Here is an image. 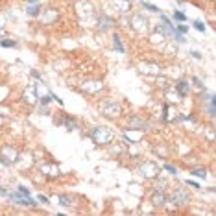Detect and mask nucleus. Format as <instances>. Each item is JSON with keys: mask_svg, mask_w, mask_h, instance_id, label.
<instances>
[{"mask_svg": "<svg viewBox=\"0 0 216 216\" xmlns=\"http://www.w3.org/2000/svg\"><path fill=\"white\" fill-rule=\"evenodd\" d=\"M91 137H92V140H94L96 144H109V142L113 140V133H111L107 128H96V129L91 133Z\"/></svg>", "mask_w": 216, "mask_h": 216, "instance_id": "1", "label": "nucleus"}, {"mask_svg": "<svg viewBox=\"0 0 216 216\" xmlns=\"http://www.w3.org/2000/svg\"><path fill=\"white\" fill-rule=\"evenodd\" d=\"M172 203H174V205H177V207H181V205L188 203V192H187L185 188H176L174 196H172Z\"/></svg>", "mask_w": 216, "mask_h": 216, "instance_id": "2", "label": "nucleus"}, {"mask_svg": "<svg viewBox=\"0 0 216 216\" xmlns=\"http://www.w3.org/2000/svg\"><path fill=\"white\" fill-rule=\"evenodd\" d=\"M100 111L105 115V116H118V113H120V107H118V104H115V102H105V104H102L100 105Z\"/></svg>", "mask_w": 216, "mask_h": 216, "instance_id": "3", "label": "nucleus"}, {"mask_svg": "<svg viewBox=\"0 0 216 216\" xmlns=\"http://www.w3.org/2000/svg\"><path fill=\"white\" fill-rule=\"evenodd\" d=\"M140 172H142V176H146V177H155L157 174H161V168L155 163H144V166L140 168Z\"/></svg>", "mask_w": 216, "mask_h": 216, "instance_id": "4", "label": "nucleus"}, {"mask_svg": "<svg viewBox=\"0 0 216 216\" xmlns=\"http://www.w3.org/2000/svg\"><path fill=\"white\" fill-rule=\"evenodd\" d=\"M131 26H133L137 32H146V30H148V20L144 19V17H140V15H133Z\"/></svg>", "mask_w": 216, "mask_h": 216, "instance_id": "5", "label": "nucleus"}, {"mask_svg": "<svg viewBox=\"0 0 216 216\" xmlns=\"http://www.w3.org/2000/svg\"><path fill=\"white\" fill-rule=\"evenodd\" d=\"M152 203L155 205V207H163L164 203H166V194L163 190H155V194L152 196Z\"/></svg>", "mask_w": 216, "mask_h": 216, "instance_id": "6", "label": "nucleus"}, {"mask_svg": "<svg viewBox=\"0 0 216 216\" xmlns=\"http://www.w3.org/2000/svg\"><path fill=\"white\" fill-rule=\"evenodd\" d=\"M176 89H177V92H179L181 96H188L190 85H188V81H179V83L176 85Z\"/></svg>", "mask_w": 216, "mask_h": 216, "instance_id": "7", "label": "nucleus"}, {"mask_svg": "<svg viewBox=\"0 0 216 216\" xmlns=\"http://www.w3.org/2000/svg\"><path fill=\"white\" fill-rule=\"evenodd\" d=\"M113 46H115V50L120 52V54H124V52H126V50H124V44H122V41H120L118 35H113Z\"/></svg>", "mask_w": 216, "mask_h": 216, "instance_id": "8", "label": "nucleus"}, {"mask_svg": "<svg viewBox=\"0 0 216 216\" xmlns=\"http://www.w3.org/2000/svg\"><path fill=\"white\" fill-rule=\"evenodd\" d=\"M131 126H133V128H137V129H140V131H146V128H148V124H146V122H140V120H137V118H133V120H131Z\"/></svg>", "mask_w": 216, "mask_h": 216, "instance_id": "9", "label": "nucleus"}, {"mask_svg": "<svg viewBox=\"0 0 216 216\" xmlns=\"http://www.w3.org/2000/svg\"><path fill=\"white\" fill-rule=\"evenodd\" d=\"M190 174L196 176V177H203V179L207 177V170H205V168H196V170H192Z\"/></svg>", "mask_w": 216, "mask_h": 216, "instance_id": "10", "label": "nucleus"}, {"mask_svg": "<svg viewBox=\"0 0 216 216\" xmlns=\"http://www.w3.org/2000/svg\"><path fill=\"white\" fill-rule=\"evenodd\" d=\"M26 11H28L30 17H37V15H39V6H37V4H30V8H28Z\"/></svg>", "mask_w": 216, "mask_h": 216, "instance_id": "11", "label": "nucleus"}, {"mask_svg": "<svg viewBox=\"0 0 216 216\" xmlns=\"http://www.w3.org/2000/svg\"><path fill=\"white\" fill-rule=\"evenodd\" d=\"M174 19H176L177 22H185V20H187V15H185L183 11H174Z\"/></svg>", "mask_w": 216, "mask_h": 216, "instance_id": "12", "label": "nucleus"}, {"mask_svg": "<svg viewBox=\"0 0 216 216\" xmlns=\"http://www.w3.org/2000/svg\"><path fill=\"white\" fill-rule=\"evenodd\" d=\"M142 6H144V9H148V11H152V13H159V11H161L157 6H153V4H148V2H144Z\"/></svg>", "mask_w": 216, "mask_h": 216, "instance_id": "13", "label": "nucleus"}, {"mask_svg": "<svg viewBox=\"0 0 216 216\" xmlns=\"http://www.w3.org/2000/svg\"><path fill=\"white\" fill-rule=\"evenodd\" d=\"M172 35H174V39H176L177 43H183V41H185V35H183L181 32H177V30H174V32H172Z\"/></svg>", "mask_w": 216, "mask_h": 216, "instance_id": "14", "label": "nucleus"}, {"mask_svg": "<svg viewBox=\"0 0 216 216\" xmlns=\"http://www.w3.org/2000/svg\"><path fill=\"white\" fill-rule=\"evenodd\" d=\"M59 201H61V205L68 207V205H70V196H67V194H61V196H59Z\"/></svg>", "mask_w": 216, "mask_h": 216, "instance_id": "15", "label": "nucleus"}, {"mask_svg": "<svg viewBox=\"0 0 216 216\" xmlns=\"http://www.w3.org/2000/svg\"><path fill=\"white\" fill-rule=\"evenodd\" d=\"M65 126L70 128V129H74L76 128V120L74 118H65Z\"/></svg>", "mask_w": 216, "mask_h": 216, "instance_id": "16", "label": "nucleus"}, {"mask_svg": "<svg viewBox=\"0 0 216 216\" xmlns=\"http://www.w3.org/2000/svg\"><path fill=\"white\" fill-rule=\"evenodd\" d=\"M0 44H2L4 48H9V46H17V43H15V41H11V39H4L2 43H0Z\"/></svg>", "mask_w": 216, "mask_h": 216, "instance_id": "17", "label": "nucleus"}, {"mask_svg": "<svg viewBox=\"0 0 216 216\" xmlns=\"http://www.w3.org/2000/svg\"><path fill=\"white\" fill-rule=\"evenodd\" d=\"M194 28H196L198 32H205V24H203L201 20H194Z\"/></svg>", "mask_w": 216, "mask_h": 216, "instance_id": "18", "label": "nucleus"}, {"mask_svg": "<svg viewBox=\"0 0 216 216\" xmlns=\"http://www.w3.org/2000/svg\"><path fill=\"white\" fill-rule=\"evenodd\" d=\"M19 194H22V196H30V190L24 187V185H19Z\"/></svg>", "mask_w": 216, "mask_h": 216, "instance_id": "19", "label": "nucleus"}, {"mask_svg": "<svg viewBox=\"0 0 216 216\" xmlns=\"http://www.w3.org/2000/svg\"><path fill=\"white\" fill-rule=\"evenodd\" d=\"M164 170H168V172H170V174H177V168L176 166H172V164H164Z\"/></svg>", "mask_w": 216, "mask_h": 216, "instance_id": "20", "label": "nucleus"}, {"mask_svg": "<svg viewBox=\"0 0 216 216\" xmlns=\"http://www.w3.org/2000/svg\"><path fill=\"white\" fill-rule=\"evenodd\" d=\"M176 30H177V32H181V33H187V32H188V26H185V24L181 22V24H179V26H177Z\"/></svg>", "mask_w": 216, "mask_h": 216, "instance_id": "21", "label": "nucleus"}, {"mask_svg": "<svg viewBox=\"0 0 216 216\" xmlns=\"http://www.w3.org/2000/svg\"><path fill=\"white\" fill-rule=\"evenodd\" d=\"M164 187H166V181H161L159 185H155V190H164Z\"/></svg>", "mask_w": 216, "mask_h": 216, "instance_id": "22", "label": "nucleus"}, {"mask_svg": "<svg viewBox=\"0 0 216 216\" xmlns=\"http://www.w3.org/2000/svg\"><path fill=\"white\" fill-rule=\"evenodd\" d=\"M0 163H2V164H6V166H9V164H11V163H9L6 157H2V155H0Z\"/></svg>", "mask_w": 216, "mask_h": 216, "instance_id": "23", "label": "nucleus"}, {"mask_svg": "<svg viewBox=\"0 0 216 216\" xmlns=\"http://www.w3.org/2000/svg\"><path fill=\"white\" fill-rule=\"evenodd\" d=\"M48 102H50V96H44V98H41V104H44V105H46Z\"/></svg>", "mask_w": 216, "mask_h": 216, "instance_id": "24", "label": "nucleus"}, {"mask_svg": "<svg viewBox=\"0 0 216 216\" xmlns=\"http://www.w3.org/2000/svg\"><path fill=\"white\" fill-rule=\"evenodd\" d=\"M187 183H188V185H190V187H194V188H200V185H198V183H196V181H187Z\"/></svg>", "mask_w": 216, "mask_h": 216, "instance_id": "25", "label": "nucleus"}, {"mask_svg": "<svg viewBox=\"0 0 216 216\" xmlns=\"http://www.w3.org/2000/svg\"><path fill=\"white\" fill-rule=\"evenodd\" d=\"M39 201H43V203H48V198H46V196H39Z\"/></svg>", "mask_w": 216, "mask_h": 216, "instance_id": "26", "label": "nucleus"}, {"mask_svg": "<svg viewBox=\"0 0 216 216\" xmlns=\"http://www.w3.org/2000/svg\"><path fill=\"white\" fill-rule=\"evenodd\" d=\"M192 56H194L196 59H200V57H201V54H200V52H192Z\"/></svg>", "mask_w": 216, "mask_h": 216, "instance_id": "27", "label": "nucleus"}, {"mask_svg": "<svg viewBox=\"0 0 216 216\" xmlns=\"http://www.w3.org/2000/svg\"><path fill=\"white\" fill-rule=\"evenodd\" d=\"M192 81H194V83H196V85H198V87H201V81H200V80H198V78H194V80H192Z\"/></svg>", "mask_w": 216, "mask_h": 216, "instance_id": "28", "label": "nucleus"}, {"mask_svg": "<svg viewBox=\"0 0 216 216\" xmlns=\"http://www.w3.org/2000/svg\"><path fill=\"white\" fill-rule=\"evenodd\" d=\"M39 0H28V4H37Z\"/></svg>", "mask_w": 216, "mask_h": 216, "instance_id": "29", "label": "nucleus"}]
</instances>
